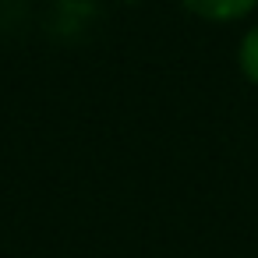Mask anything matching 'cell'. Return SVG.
Segmentation results:
<instances>
[{"label": "cell", "instance_id": "obj_2", "mask_svg": "<svg viewBox=\"0 0 258 258\" xmlns=\"http://www.w3.org/2000/svg\"><path fill=\"white\" fill-rule=\"evenodd\" d=\"M237 71L240 78L258 89V18H251V25L240 32V43H237Z\"/></svg>", "mask_w": 258, "mask_h": 258}, {"label": "cell", "instance_id": "obj_1", "mask_svg": "<svg viewBox=\"0 0 258 258\" xmlns=\"http://www.w3.org/2000/svg\"><path fill=\"white\" fill-rule=\"evenodd\" d=\"M177 4L205 22V25H237V22H251L258 11V0H177Z\"/></svg>", "mask_w": 258, "mask_h": 258}]
</instances>
